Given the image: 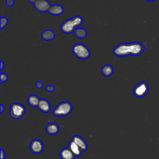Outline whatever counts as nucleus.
I'll list each match as a JSON object with an SVG mask.
<instances>
[{"label":"nucleus","mask_w":159,"mask_h":159,"mask_svg":"<svg viewBox=\"0 0 159 159\" xmlns=\"http://www.w3.org/2000/svg\"><path fill=\"white\" fill-rule=\"evenodd\" d=\"M60 157L61 159H74L75 156L68 147L63 148L60 152Z\"/></svg>","instance_id":"ddd939ff"},{"label":"nucleus","mask_w":159,"mask_h":159,"mask_svg":"<svg viewBox=\"0 0 159 159\" xmlns=\"http://www.w3.org/2000/svg\"><path fill=\"white\" fill-rule=\"evenodd\" d=\"M149 88L147 83L142 81L138 83L133 89L134 95L139 98L144 97L148 92Z\"/></svg>","instance_id":"423d86ee"},{"label":"nucleus","mask_w":159,"mask_h":159,"mask_svg":"<svg viewBox=\"0 0 159 159\" xmlns=\"http://www.w3.org/2000/svg\"><path fill=\"white\" fill-rule=\"evenodd\" d=\"M102 74L106 77L111 76L114 73V68L111 65H105L101 68Z\"/></svg>","instance_id":"f3484780"},{"label":"nucleus","mask_w":159,"mask_h":159,"mask_svg":"<svg viewBox=\"0 0 159 159\" xmlns=\"http://www.w3.org/2000/svg\"><path fill=\"white\" fill-rule=\"evenodd\" d=\"M74 33L76 37L78 39H84L87 36V31L83 28H77Z\"/></svg>","instance_id":"a211bd4d"},{"label":"nucleus","mask_w":159,"mask_h":159,"mask_svg":"<svg viewBox=\"0 0 159 159\" xmlns=\"http://www.w3.org/2000/svg\"><path fill=\"white\" fill-rule=\"evenodd\" d=\"M147 1H148V2H152V1H154L155 0H145Z\"/></svg>","instance_id":"cd10ccee"},{"label":"nucleus","mask_w":159,"mask_h":159,"mask_svg":"<svg viewBox=\"0 0 159 159\" xmlns=\"http://www.w3.org/2000/svg\"><path fill=\"white\" fill-rule=\"evenodd\" d=\"M55 88L53 85H47L46 86V90L48 93H52L55 91Z\"/></svg>","instance_id":"412c9836"},{"label":"nucleus","mask_w":159,"mask_h":159,"mask_svg":"<svg viewBox=\"0 0 159 159\" xmlns=\"http://www.w3.org/2000/svg\"><path fill=\"white\" fill-rule=\"evenodd\" d=\"M0 107H1V111H0V112L2 114V113L3 112V111H4V106H3L2 104H0Z\"/></svg>","instance_id":"a878e982"},{"label":"nucleus","mask_w":159,"mask_h":159,"mask_svg":"<svg viewBox=\"0 0 159 159\" xmlns=\"http://www.w3.org/2000/svg\"><path fill=\"white\" fill-rule=\"evenodd\" d=\"M46 131L49 135H56L59 132V126L55 122L48 123L46 125Z\"/></svg>","instance_id":"4468645a"},{"label":"nucleus","mask_w":159,"mask_h":159,"mask_svg":"<svg viewBox=\"0 0 159 159\" xmlns=\"http://www.w3.org/2000/svg\"><path fill=\"white\" fill-rule=\"evenodd\" d=\"M40 100V99L37 95L35 94H30L27 98L28 104L33 107H37Z\"/></svg>","instance_id":"2eb2a0df"},{"label":"nucleus","mask_w":159,"mask_h":159,"mask_svg":"<svg viewBox=\"0 0 159 159\" xmlns=\"http://www.w3.org/2000/svg\"><path fill=\"white\" fill-rule=\"evenodd\" d=\"M55 34L54 32L51 29L45 30L42 33V35H41V37L42 38V39L46 41L52 40L55 38Z\"/></svg>","instance_id":"dca6fc26"},{"label":"nucleus","mask_w":159,"mask_h":159,"mask_svg":"<svg viewBox=\"0 0 159 159\" xmlns=\"http://www.w3.org/2000/svg\"><path fill=\"white\" fill-rule=\"evenodd\" d=\"M0 20H1V23H0V29H2L4 27H5L6 26V25L8 23V19L5 17H1L0 18Z\"/></svg>","instance_id":"6ab92c4d"},{"label":"nucleus","mask_w":159,"mask_h":159,"mask_svg":"<svg viewBox=\"0 0 159 159\" xmlns=\"http://www.w3.org/2000/svg\"><path fill=\"white\" fill-rule=\"evenodd\" d=\"M71 140L80 147L83 152L86 151L88 149V145L86 142L81 136L78 135H73L71 138Z\"/></svg>","instance_id":"9d476101"},{"label":"nucleus","mask_w":159,"mask_h":159,"mask_svg":"<svg viewBox=\"0 0 159 159\" xmlns=\"http://www.w3.org/2000/svg\"><path fill=\"white\" fill-rule=\"evenodd\" d=\"M37 108L43 113H48L51 110V105L46 99H40Z\"/></svg>","instance_id":"1a4fd4ad"},{"label":"nucleus","mask_w":159,"mask_h":159,"mask_svg":"<svg viewBox=\"0 0 159 159\" xmlns=\"http://www.w3.org/2000/svg\"><path fill=\"white\" fill-rule=\"evenodd\" d=\"M31 152L35 154L41 153L43 150V144L42 142L39 139H34L29 145Z\"/></svg>","instance_id":"6e6552de"},{"label":"nucleus","mask_w":159,"mask_h":159,"mask_svg":"<svg viewBox=\"0 0 159 159\" xmlns=\"http://www.w3.org/2000/svg\"><path fill=\"white\" fill-rule=\"evenodd\" d=\"M51 5L48 0H37L34 3L35 9L39 12H48Z\"/></svg>","instance_id":"0eeeda50"},{"label":"nucleus","mask_w":159,"mask_h":159,"mask_svg":"<svg viewBox=\"0 0 159 159\" xmlns=\"http://www.w3.org/2000/svg\"><path fill=\"white\" fill-rule=\"evenodd\" d=\"M30 3H32V4H34V3L36 2V1L37 0H28Z\"/></svg>","instance_id":"bb28decb"},{"label":"nucleus","mask_w":159,"mask_h":159,"mask_svg":"<svg viewBox=\"0 0 159 159\" xmlns=\"http://www.w3.org/2000/svg\"><path fill=\"white\" fill-rule=\"evenodd\" d=\"M68 147L70 149L75 157H80L83 151L80 148V147L72 140L70 141Z\"/></svg>","instance_id":"f8f14e48"},{"label":"nucleus","mask_w":159,"mask_h":159,"mask_svg":"<svg viewBox=\"0 0 159 159\" xmlns=\"http://www.w3.org/2000/svg\"><path fill=\"white\" fill-rule=\"evenodd\" d=\"M64 9L60 4H53L51 5L48 12L53 16H60L63 13Z\"/></svg>","instance_id":"9b49d317"},{"label":"nucleus","mask_w":159,"mask_h":159,"mask_svg":"<svg viewBox=\"0 0 159 159\" xmlns=\"http://www.w3.org/2000/svg\"><path fill=\"white\" fill-rule=\"evenodd\" d=\"M0 151H1V159H5L6 158L5 152L2 148H1Z\"/></svg>","instance_id":"b1692460"},{"label":"nucleus","mask_w":159,"mask_h":159,"mask_svg":"<svg viewBox=\"0 0 159 159\" xmlns=\"http://www.w3.org/2000/svg\"><path fill=\"white\" fill-rule=\"evenodd\" d=\"M35 86H36L37 88H38V89H42V87H43V83H42V82H41V81H37V82L35 83Z\"/></svg>","instance_id":"5701e85b"},{"label":"nucleus","mask_w":159,"mask_h":159,"mask_svg":"<svg viewBox=\"0 0 159 159\" xmlns=\"http://www.w3.org/2000/svg\"><path fill=\"white\" fill-rule=\"evenodd\" d=\"M0 64H1V67H0V70H2L4 66V64L2 60L0 61Z\"/></svg>","instance_id":"393cba45"},{"label":"nucleus","mask_w":159,"mask_h":159,"mask_svg":"<svg viewBox=\"0 0 159 159\" xmlns=\"http://www.w3.org/2000/svg\"><path fill=\"white\" fill-rule=\"evenodd\" d=\"M0 78H1V84H2L4 82H6L8 80V76L7 75L2 72H1L0 73Z\"/></svg>","instance_id":"aec40b11"},{"label":"nucleus","mask_w":159,"mask_h":159,"mask_svg":"<svg viewBox=\"0 0 159 159\" xmlns=\"http://www.w3.org/2000/svg\"><path fill=\"white\" fill-rule=\"evenodd\" d=\"M25 112V107L20 103L14 102L11 104L9 110V115L14 119H19L24 116Z\"/></svg>","instance_id":"39448f33"},{"label":"nucleus","mask_w":159,"mask_h":159,"mask_svg":"<svg viewBox=\"0 0 159 159\" xmlns=\"http://www.w3.org/2000/svg\"><path fill=\"white\" fill-rule=\"evenodd\" d=\"M146 50L147 48L139 42L122 43L114 47L113 49V53L116 57H119L129 55L139 56Z\"/></svg>","instance_id":"f257e3e1"},{"label":"nucleus","mask_w":159,"mask_h":159,"mask_svg":"<svg viewBox=\"0 0 159 159\" xmlns=\"http://www.w3.org/2000/svg\"><path fill=\"white\" fill-rule=\"evenodd\" d=\"M73 110L72 104L68 101L59 103L53 110L52 114L55 117H65L68 116Z\"/></svg>","instance_id":"7ed1b4c3"},{"label":"nucleus","mask_w":159,"mask_h":159,"mask_svg":"<svg viewBox=\"0 0 159 159\" xmlns=\"http://www.w3.org/2000/svg\"><path fill=\"white\" fill-rule=\"evenodd\" d=\"M73 53L78 58L81 60L88 59L90 55L91 52L89 49L83 43H78L72 47Z\"/></svg>","instance_id":"20e7f679"},{"label":"nucleus","mask_w":159,"mask_h":159,"mask_svg":"<svg viewBox=\"0 0 159 159\" xmlns=\"http://www.w3.org/2000/svg\"><path fill=\"white\" fill-rule=\"evenodd\" d=\"M83 22V19L80 16H75L71 19L65 20L60 27L61 31L66 34H70L80 26Z\"/></svg>","instance_id":"f03ea898"},{"label":"nucleus","mask_w":159,"mask_h":159,"mask_svg":"<svg viewBox=\"0 0 159 159\" xmlns=\"http://www.w3.org/2000/svg\"><path fill=\"white\" fill-rule=\"evenodd\" d=\"M6 4L7 6H12L14 4V0H6Z\"/></svg>","instance_id":"4be33fe9"}]
</instances>
